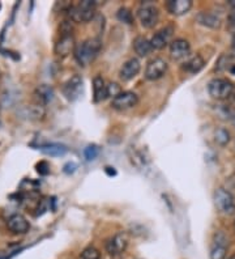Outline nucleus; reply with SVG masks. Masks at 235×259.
<instances>
[{"instance_id":"1","label":"nucleus","mask_w":235,"mask_h":259,"mask_svg":"<svg viewBox=\"0 0 235 259\" xmlns=\"http://www.w3.org/2000/svg\"><path fill=\"white\" fill-rule=\"evenodd\" d=\"M101 47H102V42L100 38H89V40L84 41L83 43L76 45L75 58H76L77 63L83 67L88 66L100 54Z\"/></svg>"},{"instance_id":"2","label":"nucleus","mask_w":235,"mask_h":259,"mask_svg":"<svg viewBox=\"0 0 235 259\" xmlns=\"http://www.w3.org/2000/svg\"><path fill=\"white\" fill-rule=\"evenodd\" d=\"M96 2L83 0L79 4H73L68 7V17L72 23H89L96 14Z\"/></svg>"},{"instance_id":"3","label":"nucleus","mask_w":235,"mask_h":259,"mask_svg":"<svg viewBox=\"0 0 235 259\" xmlns=\"http://www.w3.org/2000/svg\"><path fill=\"white\" fill-rule=\"evenodd\" d=\"M208 92L212 98L217 101L228 100L234 93V84L227 79L215 77L208 84Z\"/></svg>"},{"instance_id":"4","label":"nucleus","mask_w":235,"mask_h":259,"mask_svg":"<svg viewBox=\"0 0 235 259\" xmlns=\"http://www.w3.org/2000/svg\"><path fill=\"white\" fill-rule=\"evenodd\" d=\"M140 23L146 29H152L159 21V10L153 2H143L137 10Z\"/></svg>"},{"instance_id":"5","label":"nucleus","mask_w":235,"mask_h":259,"mask_svg":"<svg viewBox=\"0 0 235 259\" xmlns=\"http://www.w3.org/2000/svg\"><path fill=\"white\" fill-rule=\"evenodd\" d=\"M213 199H214L215 208L218 209L221 213H223V215L235 213V199L231 193H228L227 190L222 189V187L217 189L214 191Z\"/></svg>"},{"instance_id":"6","label":"nucleus","mask_w":235,"mask_h":259,"mask_svg":"<svg viewBox=\"0 0 235 259\" xmlns=\"http://www.w3.org/2000/svg\"><path fill=\"white\" fill-rule=\"evenodd\" d=\"M167 72V63L162 58H153L148 62L145 68V77L150 81H156L165 76Z\"/></svg>"},{"instance_id":"7","label":"nucleus","mask_w":235,"mask_h":259,"mask_svg":"<svg viewBox=\"0 0 235 259\" xmlns=\"http://www.w3.org/2000/svg\"><path fill=\"white\" fill-rule=\"evenodd\" d=\"M75 49H76V42H75V38H73L72 33H60L59 40L55 43V54L58 57H67L70 55L71 53H75Z\"/></svg>"},{"instance_id":"8","label":"nucleus","mask_w":235,"mask_h":259,"mask_svg":"<svg viewBox=\"0 0 235 259\" xmlns=\"http://www.w3.org/2000/svg\"><path fill=\"white\" fill-rule=\"evenodd\" d=\"M128 246V236L127 233H116L115 236L107 239L106 242V250L110 255H120Z\"/></svg>"},{"instance_id":"9","label":"nucleus","mask_w":235,"mask_h":259,"mask_svg":"<svg viewBox=\"0 0 235 259\" xmlns=\"http://www.w3.org/2000/svg\"><path fill=\"white\" fill-rule=\"evenodd\" d=\"M83 93V79L79 75H73L63 86V94L67 100H77Z\"/></svg>"},{"instance_id":"10","label":"nucleus","mask_w":235,"mask_h":259,"mask_svg":"<svg viewBox=\"0 0 235 259\" xmlns=\"http://www.w3.org/2000/svg\"><path fill=\"white\" fill-rule=\"evenodd\" d=\"M139 103V96L133 92H122L111 101V106L116 110H128Z\"/></svg>"},{"instance_id":"11","label":"nucleus","mask_w":235,"mask_h":259,"mask_svg":"<svg viewBox=\"0 0 235 259\" xmlns=\"http://www.w3.org/2000/svg\"><path fill=\"white\" fill-rule=\"evenodd\" d=\"M227 237L222 232L215 233L213 239L212 250H210V259H225L227 251Z\"/></svg>"},{"instance_id":"12","label":"nucleus","mask_w":235,"mask_h":259,"mask_svg":"<svg viewBox=\"0 0 235 259\" xmlns=\"http://www.w3.org/2000/svg\"><path fill=\"white\" fill-rule=\"evenodd\" d=\"M189 54H191V46L188 41L179 38L172 41L170 45V57L172 60H182L188 57Z\"/></svg>"},{"instance_id":"13","label":"nucleus","mask_w":235,"mask_h":259,"mask_svg":"<svg viewBox=\"0 0 235 259\" xmlns=\"http://www.w3.org/2000/svg\"><path fill=\"white\" fill-rule=\"evenodd\" d=\"M7 226L14 234H25L30 229L29 221L25 219V216L20 213H15L11 216L7 221Z\"/></svg>"},{"instance_id":"14","label":"nucleus","mask_w":235,"mask_h":259,"mask_svg":"<svg viewBox=\"0 0 235 259\" xmlns=\"http://www.w3.org/2000/svg\"><path fill=\"white\" fill-rule=\"evenodd\" d=\"M172 33H174V28L172 27H166L163 29L158 30L154 36L152 37L150 43H152L153 49L156 50H161L165 46H167L171 41Z\"/></svg>"},{"instance_id":"15","label":"nucleus","mask_w":235,"mask_h":259,"mask_svg":"<svg viewBox=\"0 0 235 259\" xmlns=\"http://www.w3.org/2000/svg\"><path fill=\"white\" fill-rule=\"evenodd\" d=\"M140 68H141V64H140L139 59L137 58H131L123 64L122 68L119 71V76L123 81H129L132 80L133 77L140 72Z\"/></svg>"},{"instance_id":"16","label":"nucleus","mask_w":235,"mask_h":259,"mask_svg":"<svg viewBox=\"0 0 235 259\" xmlns=\"http://www.w3.org/2000/svg\"><path fill=\"white\" fill-rule=\"evenodd\" d=\"M166 8L174 16H182L192 8V0H169Z\"/></svg>"},{"instance_id":"17","label":"nucleus","mask_w":235,"mask_h":259,"mask_svg":"<svg viewBox=\"0 0 235 259\" xmlns=\"http://www.w3.org/2000/svg\"><path fill=\"white\" fill-rule=\"evenodd\" d=\"M93 98L94 102H101L107 98V85L101 76L93 79Z\"/></svg>"},{"instance_id":"18","label":"nucleus","mask_w":235,"mask_h":259,"mask_svg":"<svg viewBox=\"0 0 235 259\" xmlns=\"http://www.w3.org/2000/svg\"><path fill=\"white\" fill-rule=\"evenodd\" d=\"M133 50H135V53L137 54L139 57L145 58L152 53V43H150V41L148 40V38H145V37H136L135 41H133Z\"/></svg>"},{"instance_id":"19","label":"nucleus","mask_w":235,"mask_h":259,"mask_svg":"<svg viewBox=\"0 0 235 259\" xmlns=\"http://www.w3.org/2000/svg\"><path fill=\"white\" fill-rule=\"evenodd\" d=\"M196 21L204 27L212 28V29H218L221 27V19L212 12H200L196 16Z\"/></svg>"},{"instance_id":"20","label":"nucleus","mask_w":235,"mask_h":259,"mask_svg":"<svg viewBox=\"0 0 235 259\" xmlns=\"http://www.w3.org/2000/svg\"><path fill=\"white\" fill-rule=\"evenodd\" d=\"M205 66V60L202 59L201 55H195V57L189 58L185 63H183V71L188 73H197L204 68Z\"/></svg>"},{"instance_id":"21","label":"nucleus","mask_w":235,"mask_h":259,"mask_svg":"<svg viewBox=\"0 0 235 259\" xmlns=\"http://www.w3.org/2000/svg\"><path fill=\"white\" fill-rule=\"evenodd\" d=\"M36 96L41 103L46 105V103L53 101L54 89L50 85H47V84H42V85H40L36 89Z\"/></svg>"},{"instance_id":"22","label":"nucleus","mask_w":235,"mask_h":259,"mask_svg":"<svg viewBox=\"0 0 235 259\" xmlns=\"http://www.w3.org/2000/svg\"><path fill=\"white\" fill-rule=\"evenodd\" d=\"M41 151L45 155H49V156H64L67 153L66 147L60 146V144H47V146H42L41 147Z\"/></svg>"},{"instance_id":"23","label":"nucleus","mask_w":235,"mask_h":259,"mask_svg":"<svg viewBox=\"0 0 235 259\" xmlns=\"http://www.w3.org/2000/svg\"><path fill=\"white\" fill-rule=\"evenodd\" d=\"M230 139H231V137H230V133H228L226 128L215 130L214 140L217 144H219V146L223 147V146H226L228 142H230Z\"/></svg>"},{"instance_id":"24","label":"nucleus","mask_w":235,"mask_h":259,"mask_svg":"<svg viewBox=\"0 0 235 259\" xmlns=\"http://www.w3.org/2000/svg\"><path fill=\"white\" fill-rule=\"evenodd\" d=\"M100 155V147L96 146V144H92V146H88L84 151V156H85L86 161H93L96 160Z\"/></svg>"},{"instance_id":"25","label":"nucleus","mask_w":235,"mask_h":259,"mask_svg":"<svg viewBox=\"0 0 235 259\" xmlns=\"http://www.w3.org/2000/svg\"><path fill=\"white\" fill-rule=\"evenodd\" d=\"M232 64H234V62H232L231 57H228V55H222V57L219 58L218 62H217V67H215V68H217L218 71H225V70L230 71Z\"/></svg>"},{"instance_id":"26","label":"nucleus","mask_w":235,"mask_h":259,"mask_svg":"<svg viewBox=\"0 0 235 259\" xmlns=\"http://www.w3.org/2000/svg\"><path fill=\"white\" fill-rule=\"evenodd\" d=\"M118 19H119L120 21H123V23L128 24V25H132L133 24V16H132V12L128 10V8H120L119 11H118Z\"/></svg>"},{"instance_id":"27","label":"nucleus","mask_w":235,"mask_h":259,"mask_svg":"<svg viewBox=\"0 0 235 259\" xmlns=\"http://www.w3.org/2000/svg\"><path fill=\"white\" fill-rule=\"evenodd\" d=\"M81 259H101L100 250L96 249L94 246H89L81 254Z\"/></svg>"},{"instance_id":"28","label":"nucleus","mask_w":235,"mask_h":259,"mask_svg":"<svg viewBox=\"0 0 235 259\" xmlns=\"http://www.w3.org/2000/svg\"><path fill=\"white\" fill-rule=\"evenodd\" d=\"M122 93V89L120 86L116 83H110L107 84V97H111V98H115L116 96H119Z\"/></svg>"},{"instance_id":"29","label":"nucleus","mask_w":235,"mask_h":259,"mask_svg":"<svg viewBox=\"0 0 235 259\" xmlns=\"http://www.w3.org/2000/svg\"><path fill=\"white\" fill-rule=\"evenodd\" d=\"M49 207H50V200L43 199L42 202H41L40 206H38V209H37V216L43 215V213L46 212L47 209H49Z\"/></svg>"},{"instance_id":"30","label":"nucleus","mask_w":235,"mask_h":259,"mask_svg":"<svg viewBox=\"0 0 235 259\" xmlns=\"http://www.w3.org/2000/svg\"><path fill=\"white\" fill-rule=\"evenodd\" d=\"M37 170H38V173H40V174L46 176V174H49V173H50V166H49V164H47V163L42 161V163H40L38 165H37Z\"/></svg>"},{"instance_id":"31","label":"nucleus","mask_w":235,"mask_h":259,"mask_svg":"<svg viewBox=\"0 0 235 259\" xmlns=\"http://www.w3.org/2000/svg\"><path fill=\"white\" fill-rule=\"evenodd\" d=\"M227 25H228V29L231 30L232 33H235V12H232L227 19Z\"/></svg>"},{"instance_id":"32","label":"nucleus","mask_w":235,"mask_h":259,"mask_svg":"<svg viewBox=\"0 0 235 259\" xmlns=\"http://www.w3.org/2000/svg\"><path fill=\"white\" fill-rule=\"evenodd\" d=\"M228 6L235 11V0H230V2H228Z\"/></svg>"},{"instance_id":"33","label":"nucleus","mask_w":235,"mask_h":259,"mask_svg":"<svg viewBox=\"0 0 235 259\" xmlns=\"http://www.w3.org/2000/svg\"><path fill=\"white\" fill-rule=\"evenodd\" d=\"M228 259H235V254L232 256H230V258H228Z\"/></svg>"},{"instance_id":"34","label":"nucleus","mask_w":235,"mask_h":259,"mask_svg":"<svg viewBox=\"0 0 235 259\" xmlns=\"http://www.w3.org/2000/svg\"><path fill=\"white\" fill-rule=\"evenodd\" d=\"M234 228H235V223H234Z\"/></svg>"}]
</instances>
